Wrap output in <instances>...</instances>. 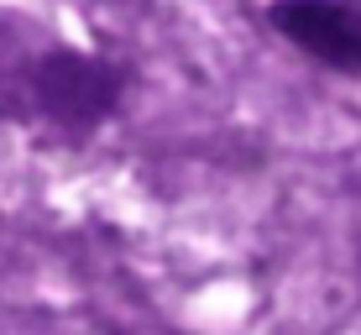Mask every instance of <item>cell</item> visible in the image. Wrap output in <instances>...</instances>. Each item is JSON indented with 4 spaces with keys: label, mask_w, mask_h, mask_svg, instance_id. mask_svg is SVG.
<instances>
[{
    "label": "cell",
    "mask_w": 361,
    "mask_h": 335,
    "mask_svg": "<svg viewBox=\"0 0 361 335\" xmlns=\"http://www.w3.org/2000/svg\"><path fill=\"white\" fill-rule=\"evenodd\" d=\"M131 73L63 42L21 11H0V126H37L53 142H90L116 116Z\"/></svg>",
    "instance_id": "1"
},
{
    "label": "cell",
    "mask_w": 361,
    "mask_h": 335,
    "mask_svg": "<svg viewBox=\"0 0 361 335\" xmlns=\"http://www.w3.org/2000/svg\"><path fill=\"white\" fill-rule=\"evenodd\" d=\"M267 21L319 68L361 79V0H272Z\"/></svg>",
    "instance_id": "2"
}]
</instances>
